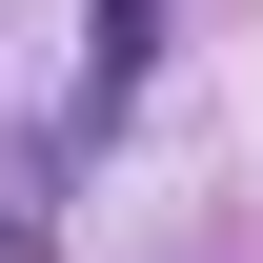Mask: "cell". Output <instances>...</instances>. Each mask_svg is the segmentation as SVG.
<instances>
[{"label": "cell", "instance_id": "obj_1", "mask_svg": "<svg viewBox=\"0 0 263 263\" xmlns=\"http://www.w3.org/2000/svg\"><path fill=\"white\" fill-rule=\"evenodd\" d=\"M142 61H162V0H101V21H81V122H122Z\"/></svg>", "mask_w": 263, "mask_h": 263}]
</instances>
